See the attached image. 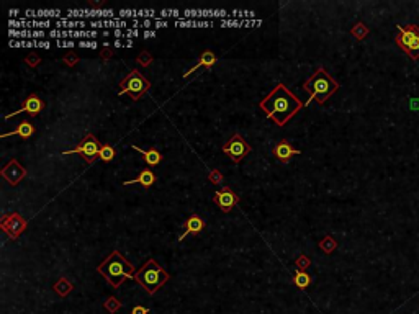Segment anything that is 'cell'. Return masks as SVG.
I'll list each match as a JSON object with an SVG mask.
<instances>
[{
	"mask_svg": "<svg viewBox=\"0 0 419 314\" xmlns=\"http://www.w3.org/2000/svg\"><path fill=\"white\" fill-rule=\"evenodd\" d=\"M261 110L267 115L277 126H285L293 116H295L305 105L301 100L293 95L288 87L283 84H277L266 98L259 101Z\"/></svg>",
	"mask_w": 419,
	"mask_h": 314,
	"instance_id": "6da1fadb",
	"label": "cell"
},
{
	"mask_svg": "<svg viewBox=\"0 0 419 314\" xmlns=\"http://www.w3.org/2000/svg\"><path fill=\"white\" fill-rule=\"evenodd\" d=\"M97 272L104 276L113 288H118L124 280L135 278L138 270H135L131 262L124 259L120 251L115 249L110 252L108 257H105L100 262V265L97 267Z\"/></svg>",
	"mask_w": 419,
	"mask_h": 314,
	"instance_id": "7a4b0ae2",
	"label": "cell"
},
{
	"mask_svg": "<svg viewBox=\"0 0 419 314\" xmlns=\"http://www.w3.org/2000/svg\"><path fill=\"white\" fill-rule=\"evenodd\" d=\"M303 89L305 92L310 93V98H308L306 103H311L313 100H316L319 105H323L339 90V82L328 71L319 67L310 79L305 80Z\"/></svg>",
	"mask_w": 419,
	"mask_h": 314,
	"instance_id": "3957f363",
	"label": "cell"
},
{
	"mask_svg": "<svg viewBox=\"0 0 419 314\" xmlns=\"http://www.w3.org/2000/svg\"><path fill=\"white\" fill-rule=\"evenodd\" d=\"M135 280L141 285L148 295H154L163 285L169 280V273L164 270L163 265L157 264V260L148 259L143 264V267L136 272Z\"/></svg>",
	"mask_w": 419,
	"mask_h": 314,
	"instance_id": "277c9868",
	"label": "cell"
},
{
	"mask_svg": "<svg viewBox=\"0 0 419 314\" xmlns=\"http://www.w3.org/2000/svg\"><path fill=\"white\" fill-rule=\"evenodd\" d=\"M151 90V82L149 79H146L138 69H133L128 72L126 77H124L120 82V92L118 95H128V97L138 101L141 97H144L146 93Z\"/></svg>",
	"mask_w": 419,
	"mask_h": 314,
	"instance_id": "5b68a950",
	"label": "cell"
},
{
	"mask_svg": "<svg viewBox=\"0 0 419 314\" xmlns=\"http://www.w3.org/2000/svg\"><path fill=\"white\" fill-rule=\"evenodd\" d=\"M398 34L395 36L396 46L401 48L413 61L419 59V26L417 25H396Z\"/></svg>",
	"mask_w": 419,
	"mask_h": 314,
	"instance_id": "8992f818",
	"label": "cell"
},
{
	"mask_svg": "<svg viewBox=\"0 0 419 314\" xmlns=\"http://www.w3.org/2000/svg\"><path fill=\"white\" fill-rule=\"evenodd\" d=\"M102 144L97 139V136L89 133L84 136V139L80 141L76 148H72L69 151H64L62 156H71V154H80L84 157V160L87 164H93L95 160L99 159V152H100Z\"/></svg>",
	"mask_w": 419,
	"mask_h": 314,
	"instance_id": "52a82bcc",
	"label": "cell"
},
{
	"mask_svg": "<svg viewBox=\"0 0 419 314\" xmlns=\"http://www.w3.org/2000/svg\"><path fill=\"white\" fill-rule=\"evenodd\" d=\"M0 228L10 239H18L28 228V221L21 216L18 211H12V213H4L2 221H0Z\"/></svg>",
	"mask_w": 419,
	"mask_h": 314,
	"instance_id": "ba28073f",
	"label": "cell"
},
{
	"mask_svg": "<svg viewBox=\"0 0 419 314\" xmlns=\"http://www.w3.org/2000/svg\"><path fill=\"white\" fill-rule=\"evenodd\" d=\"M251 151H252V148L247 144V141L241 134H233L230 139L223 144V152L230 156L233 162H236V164H239Z\"/></svg>",
	"mask_w": 419,
	"mask_h": 314,
	"instance_id": "9c48e42d",
	"label": "cell"
},
{
	"mask_svg": "<svg viewBox=\"0 0 419 314\" xmlns=\"http://www.w3.org/2000/svg\"><path fill=\"white\" fill-rule=\"evenodd\" d=\"M213 203L223 211V213H230V211L239 203V196L233 192L231 187H223L221 190L213 193Z\"/></svg>",
	"mask_w": 419,
	"mask_h": 314,
	"instance_id": "30bf717a",
	"label": "cell"
},
{
	"mask_svg": "<svg viewBox=\"0 0 419 314\" xmlns=\"http://www.w3.org/2000/svg\"><path fill=\"white\" fill-rule=\"evenodd\" d=\"M26 169L23 165H21L17 159H10L9 164H7L2 170H0V175L9 182L12 187H17L21 180L26 177Z\"/></svg>",
	"mask_w": 419,
	"mask_h": 314,
	"instance_id": "8fae6325",
	"label": "cell"
},
{
	"mask_svg": "<svg viewBox=\"0 0 419 314\" xmlns=\"http://www.w3.org/2000/svg\"><path fill=\"white\" fill-rule=\"evenodd\" d=\"M43 108H45V101H43L36 93H31V95H28L26 100L23 101V107L18 108L17 112L5 115V120H10V118H13V116H17V115L23 113V112L30 113L31 116H36V115H38V113L43 110Z\"/></svg>",
	"mask_w": 419,
	"mask_h": 314,
	"instance_id": "7c38bea8",
	"label": "cell"
},
{
	"mask_svg": "<svg viewBox=\"0 0 419 314\" xmlns=\"http://www.w3.org/2000/svg\"><path fill=\"white\" fill-rule=\"evenodd\" d=\"M272 152H274V157L278 160V162H282V164H288L293 157L301 154V151L297 149V148H293V146L286 139H280L278 143H275L274 151H272Z\"/></svg>",
	"mask_w": 419,
	"mask_h": 314,
	"instance_id": "4fadbf2b",
	"label": "cell"
},
{
	"mask_svg": "<svg viewBox=\"0 0 419 314\" xmlns=\"http://www.w3.org/2000/svg\"><path fill=\"white\" fill-rule=\"evenodd\" d=\"M205 226H207V221H205L200 215H197V213L190 215L185 220V223H183V232H182V236H179V242H182L188 234H200V232L205 229Z\"/></svg>",
	"mask_w": 419,
	"mask_h": 314,
	"instance_id": "5bb4252c",
	"label": "cell"
},
{
	"mask_svg": "<svg viewBox=\"0 0 419 314\" xmlns=\"http://www.w3.org/2000/svg\"><path fill=\"white\" fill-rule=\"evenodd\" d=\"M216 62H218V57H216L215 53H213V51H210V49L203 51V53H200V56H198V62L194 65V67L188 69L187 72H183V79H187L190 74H194L195 71L202 69V67H205V69H211Z\"/></svg>",
	"mask_w": 419,
	"mask_h": 314,
	"instance_id": "9a60e30c",
	"label": "cell"
},
{
	"mask_svg": "<svg viewBox=\"0 0 419 314\" xmlns=\"http://www.w3.org/2000/svg\"><path fill=\"white\" fill-rule=\"evenodd\" d=\"M156 173H154L151 169H144V170H141L138 173V177L136 179H131V180H124L123 182V185L124 187H128V185H131V184H139L141 185L143 188H151L154 184H156Z\"/></svg>",
	"mask_w": 419,
	"mask_h": 314,
	"instance_id": "2e32d148",
	"label": "cell"
},
{
	"mask_svg": "<svg viewBox=\"0 0 419 314\" xmlns=\"http://www.w3.org/2000/svg\"><path fill=\"white\" fill-rule=\"evenodd\" d=\"M131 148H133L135 151H138V152H141L144 162L148 164L149 167H157L160 162H163V154H160V152L157 151V148L143 149V148H139V146H136V144H131Z\"/></svg>",
	"mask_w": 419,
	"mask_h": 314,
	"instance_id": "e0dca14e",
	"label": "cell"
},
{
	"mask_svg": "<svg viewBox=\"0 0 419 314\" xmlns=\"http://www.w3.org/2000/svg\"><path fill=\"white\" fill-rule=\"evenodd\" d=\"M35 134V126H33V123L31 121H21L20 125L10 131V133H4L2 137H9V136H20L21 139H30V137Z\"/></svg>",
	"mask_w": 419,
	"mask_h": 314,
	"instance_id": "ac0fdd59",
	"label": "cell"
},
{
	"mask_svg": "<svg viewBox=\"0 0 419 314\" xmlns=\"http://www.w3.org/2000/svg\"><path fill=\"white\" fill-rule=\"evenodd\" d=\"M292 282H293V285H295L297 288L305 290V288H308L311 285L313 278H311L310 273L301 272V270H295V272H293V276H292Z\"/></svg>",
	"mask_w": 419,
	"mask_h": 314,
	"instance_id": "d6986e66",
	"label": "cell"
},
{
	"mask_svg": "<svg viewBox=\"0 0 419 314\" xmlns=\"http://www.w3.org/2000/svg\"><path fill=\"white\" fill-rule=\"evenodd\" d=\"M72 288H74V285H72L68 278H66V276H61L59 280H57L56 283H54V287H53V290L56 291L57 295H59L61 298H66L68 296L71 291H72Z\"/></svg>",
	"mask_w": 419,
	"mask_h": 314,
	"instance_id": "ffe728a7",
	"label": "cell"
},
{
	"mask_svg": "<svg viewBox=\"0 0 419 314\" xmlns=\"http://www.w3.org/2000/svg\"><path fill=\"white\" fill-rule=\"evenodd\" d=\"M369 33H370L369 26H367L365 23H362V21H357V23L350 28V34L354 36V38H356L357 41L365 40L367 36H369Z\"/></svg>",
	"mask_w": 419,
	"mask_h": 314,
	"instance_id": "44dd1931",
	"label": "cell"
},
{
	"mask_svg": "<svg viewBox=\"0 0 419 314\" xmlns=\"http://www.w3.org/2000/svg\"><path fill=\"white\" fill-rule=\"evenodd\" d=\"M116 156L115 146L113 144H102L100 152H99V159L104 160V162H112Z\"/></svg>",
	"mask_w": 419,
	"mask_h": 314,
	"instance_id": "7402d4cb",
	"label": "cell"
},
{
	"mask_svg": "<svg viewBox=\"0 0 419 314\" xmlns=\"http://www.w3.org/2000/svg\"><path fill=\"white\" fill-rule=\"evenodd\" d=\"M319 249L325 254H333L337 249V242L333 236H325L319 240Z\"/></svg>",
	"mask_w": 419,
	"mask_h": 314,
	"instance_id": "603a6c76",
	"label": "cell"
},
{
	"mask_svg": "<svg viewBox=\"0 0 419 314\" xmlns=\"http://www.w3.org/2000/svg\"><path fill=\"white\" fill-rule=\"evenodd\" d=\"M121 306L123 303L120 301L118 298H115V296H110L107 301L104 303V309L110 314H115V312H118V309H121Z\"/></svg>",
	"mask_w": 419,
	"mask_h": 314,
	"instance_id": "cb8c5ba5",
	"label": "cell"
},
{
	"mask_svg": "<svg viewBox=\"0 0 419 314\" xmlns=\"http://www.w3.org/2000/svg\"><path fill=\"white\" fill-rule=\"evenodd\" d=\"M152 54L149 53V51H141V53L138 54L136 57V62L139 65H143V67H149V65L152 64Z\"/></svg>",
	"mask_w": 419,
	"mask_h": 314,
	"instance_id": "d4e9b609",
	"label": "cell"
},
{
	"mask_svg": "<svg viewBox=\"0 0 419 314\" xmlns=\"http://www.w3.org/2000/svg\"><path fill=\"white\" fill-rule=\"evenodd\" d=\"M295 265H297V270H301V272H305L306 268H310V265H311V259L308 257V255L301 254V255H298V257H297Z\"/></svg>",
	"mask_w": 419,
	"mask_h": 314,
	"instance_id": "484cf974",
	"label": "cell"
},
{
	"mask_svg": "<svg viewBox=\"0 0 419 314\" xmlns=\"http://www.w3.org/2000/svg\"><path fill=\"white\" fill-rule=\"evenodd\" d=\"M208 180H210V184H213V185H221L223 182H224V177H223V173L219 172L218 169H213L208 173Z\"/></svg>",
	"mask_w": 419,
	"mask_h": 314,
	"instance_id": "4316f807",
	"label": "cell"
},
{
	"mask_svg": "<svg viewBox=\"0 0 419 314\" xmlns=\"http://www.w3.org/2000/svg\"><path fill=\"white\" fill-rule=\"evenodd\" d=\"M25 62H26V65H30L31 69H36V67H38V65L41 64V59H40L38 54L31 53V54H28V56L25 57Z\"/></svg>",
	"mask_w": 419,
	"mask_h": 314,
	"instance_id": "83f0119b",
	"label": "cell"
},
{
	"mask_svg": "<svg viewBox=\"0 0 419 314\" xmlns=\"http://www.w3.org/2000/svg\"><path fill=\"white\" fill-rule=\"evenodd\" d=\"M57 28H82L85 26V21H56Z\"/></svg>",
	"mask_w": 419,
	"mask_h": 314,
	"instance_id": "f1b7e54d",
	"label": "cell"
},
{
	"mask_svg": "<svg viewBox=\"0 0 419 314\" xmlns=\"http://www.w3.org/2000/svg\"><path fill=\"white\" fill-rule=\"evenodd\" d=\"M62 61L68 67H74V65H77V62H79V56L76 53H68L62 57Z\"/></svg>",
	"mask_w": 419,
	"mask_h": 314,
	"instance_id": "f546056e",
	"label": "cell"
},
{
	"mask_svg": "<svg viewBox=\"0 0 419 314\" xmlns=\"http://www.w3.org/2000/svg\"><path fill=\"white\" fill-rule=\"evenodd\" d=\"M59 10H38V12H35V17H38V18H41V17H61L59 15Z\"/></svg>",
	"mask_w": 419,
	"mask_h": 314,
	"instance_id": "4dcf8cb0",
	"label": "cell"
},
{
	"mask_svg": "<svg viewBox=\"0 0 419 314\" xmlns=\"http://www.w3.org/2000/svg\"><path fill=\"white\" fill-rule=\"evenodd\" d=\"M51 23L49 21H28L25 26H30V28H43V26H49Z\"/></svg>",
	"mask_w": 419,
	"mask_h": 314,
	"instance_id": "1f68e13d",
	"label": "cell"
},
{
	"mask_svg": "<svg viewBox=\"0 0 419 314\" xmlns=\"http://www.w3.org/2000/svg\"><path fill=\"white\" fill-rule=\"evenodd\" d=\"M131 314H149V309L144 308V306H139L136 304L133 309H131Z\"/></svg>",
	"mask_w": 419,
	"mask_h": 314,
	"instance_id": "d6a6232c",
	"label": "cell"
},
{
	"mask_svg": "<svg viewBox=\"0 0 419 314\" xmlns=\"http://www.w3.org/2000/svg\"><path fill=\"white\" fill-rule=\"evenodd\" d=\"M112 56H113V51L110 49V48H107V49L104 48V49L100 51V57H102V59H105V61H107V59H110V57H112Z\"/></svg>",
	"mask_w": 419,
	"mask_h": 314,
	"instance_id": "836d02e7",
	"label": "cell"
},
{
	"mask_svg": "<svg viewBox=\"0 0 419 314\" xmlns=\"http://www.w3.org/2000/svg\"><path fill=\"white\" fill-rule=\"evenodd\" d=\"M79 46H82V48H95V46H97V43H93V41H80Z\"/></svg>",
	"mask_w": 419,
	"mask_h": 314,
	"instance_id": "e575fe53",
	"label": "cell"
},
{
	"mask_svg": "<svg viewBox=\"0 0 419 314\" xmlns=\"http://www.w3.org/2000/svg\"><path fill=\"white\" fill-rule=\"evenodd\" d=\"M57 46H69V48H72V46H74V43H72V41H57Z\"/></svg>",
	"mask_w": 419,
	"mask_h": 314,
	"instance_id": "d590c367",
	"label": "cell"
},
{
	"mask_svg": "<svg viewBox=\"0 0 419 314\" xmlns=\"http://www.w3.org/2000/svg\"><path fill=\"white\" fill-rule=\"evenodd\" d=\"M411 108H414V110H419V100H411Z\"/></svg>",
	"mask_w": 419,
	"mask_h": 314,
	"instance_id": "8d00e7d4",
	"label": "cell"
},
{
	"mask_svg": "<svg viewBox=\"0 0 419 314\" xmlns=\"http://www.w3.org/2000/svg\"><path fill=\"white\" fill-rule=\"evenodd\" d=\"M164 26H167V21H157L156 23V28H164Z\"/></svg>",
	"mask_w": 419,
	"mask_h": 314,
	"instance_id": "74e56055",
	"label": "cell"
},
{
	"mask_svg": "<svg viewBox=\"0 0 419 314\" xmlns=\"http://www.w3.org/2000/svg\"><path fill=\"white\" fill-rule=\"evenodd\" d=\"M144 36H156V33H154V31H146Z\"/></svg>",
	"mask_w": 419,
	"mask_h": 314,
	"instance_id": "f35d334b",
	"label": "cell"
},
{
	"mask_svg": "<svg viewBox=\"0 0 419 314\" xmlns=\"http://www.w3.org/2000/svg\"><path fill=\"white\" fill-rule=\"evenodd\" d=\"M121 34H123V31H120V30H116V31H115V36H121Z\"/></svg>",
	"mask_w": 419,
	"mask_h": 314,
	"instance_id": "ab89813d",
	"label": "cell"
}]
</instances>
